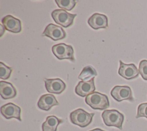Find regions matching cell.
<instances>
[{"mask_svg": "<svg viewBox=\"0 0 147 131\" xmlns=\"http://www.w3.org/2000/svg\"><path fill=\"white\" fill-rule=\"evenodd\" d=\"M85 102L94 110H106L110 106L107 96L98 92H94L87 95L85 98Z\"/></svg>", "mask_w": 147, "mask_h": 131, "instance_id": "obj_1", "label": "cell"}, {"mask_svg": "<svg viewBox=\"0 0 147 131\" xmlns=\"http://www.w3.org/2000/svg\"><path fill=\"white\" fill-rule=\"evenodd\" d=\"M105 124L107 126H115L122 129L124 115L117 110H105L102 114Z\"/></svg>", "mask_w": 147, "mask_h": 131, "instance_id": "obj_2", "label": "cell"}, {"mask_svg": "<svg viewBox=\"0 0 147 131\" xmlns=\"http://www.w3.org/2000/svg\"><path fill=\"white\" fill-rule=\"evenodd\" d=\"M94 113H89L82 108H78L70 113L71 122L81 128H85L89 125L92 121Z\"/></svg>", "mask_w": 147, "mask_h": 131, "instance_id": "obj_3", "label": "cell"}, {"mask_svg": "<svg viewBox=\"0 0 147 131\" xmlns=\"http://www.w3.org/2000/svg\"><path fill=\"white\" fill-rule=\"evenodd\" d=\"M51 16L56 23L67 28L73 24L74 18L77 14L69 13L63 9H56L52 12Z\"/></svg>", "mask_w": 147, "mask_h": 131, "instance_id": "obj_4", "label": "cell"}, {"mask_svg": "<svg viewBox=\"0 0 147 131\" xmlns=\"http://www.w3.org/2000/svg\"><path fill=\"white\" fill-rule=\"evenodd\" d=\"M52 51L53 55L59 59H68L71 61H74V51L71 45L65 43H59L52 47Z\"/></svg>", "mask_w": 147, "mask_h": 131, "instance_id": "obj_5", "label": "cell"}, {"mask_svg": "<svg viewBox=\"0 0 147 131\" xmlns=\"http://www.w3.org/2000/svg\"><path fill=\"white\" fill-rule=\"evenodd\" d=\"M110 94L117 102H121L123 100L134 101L131 89L129 86L116 85L111 89Z\"/></svg>", "mask_w": 147, "mask_h": 131, "instance_id": "obj_6", "label": "cell"}, {"mask_svg": "<svg viewBox=\"0 0 147 131\" xmlns=\"http://www.w3.org/2000/svg\"><path fill=\"white\" fill-rule=\"evenodd\" d=\"M119 68L118 74L119 76L126 80H131L137 77L139 72L134 63L126 64L119 60Z\"/></svg>", "mask_w": 147, "mask_h": 131, "instance_id": "obj_7", "label": "cell"}, {"mask_svg": "<svg viewBox=\"0 0 147 131\" xmlns=\"http://www.w3.org/2000/svg\"><path fill=\"white\" fill-rule=\"evenodd\" d=\"M42 35L56 41L64 39L66 36V33L62 27L51 23L46 27Z\"/></svg>", "mask_w": 147, "mask_h": 131, "instance_id": "obj_8", "label": "cell"}, {"mask_svg": "<svg viewBox=\"0 0 147 131\" xmlns=\"http://www.w3.org/2000/svg\"><path fill=\"white\" fill-rule=\"evenodd\" d=\"M1 113L6 119L14 118L21 121V108L13 103H8L1 106Z\"/></svg>", "mask_w": 147, "mask_h": 131, "instance_id": "obj_9", "label": "cell"}, {"mask_svg": "<svg viewBox=\"0 0 147 131\" xmlns=\"http://www.w3.org/2000/svg\"><path fill=\"white\" fill-rule=\"evenodd\" d=\"M45 87L47 91L49 93L60 94L62 93L66 88L65 83L61 79L57 78H45Z\"/></svg>", "mask_w": 147, "mask_h": 131, "instance_id": "obj_10", "label": "cell"}, {"mask_svg": "<svg viewBox=\"0 0 147 131\" xmlns=\"http://www.w3.org/2000/svg\"><path fill=\"white\" fill-rule=\"evenodd\" d=\"M2 23L5 29L13 33H19L21 31V21L11 16L7 15L2 18Z\"/></svg>", "mask_w": 147, "mask_h": 131, "instance_id": "obj_11", "label": "cell"}, {"mask_svg": "<svg viewBox=\"0 0 147 131\" xmlns=\"http://www.w3.org/2000/svg\"><path fill=\"white\" fill-rule=\"evenodd\" d=\"M95 90V87L94 85V78L88 81H79L75 89V93L82 97L87 96V95L93 93Z\"/></svg>", "mask_w": 147, "mask_h": 131, "instance_id": "obj_12", "label": "cell"}, {"mask_svg": "<svg viewBox=\"0 0 147 131\" xmlns=\"http://www.w3.org/2000/svg\"><path fill=\"white\" fill-rule=\"evenodd\" d=\"M88 25L94 29L107 28L108 27V19L106 15L95 13L88 20Z\"/></svg>", "mask_w": 147, "mask_h": 131, "instance_id": "obj_13", "label": "cell"}, {"mask_svg": "<svg viewBox=\"0 0 147 131\" xmlns=\"http://www.w3.org/2000/svg\"><path fill=\"white\" fill-rule=\"evenodd\" d=\"M59 104V103L56 100L55 96L49 93L42 95L37 102L38 107L45 111H48L53 106Z\"/></svg>", "mask_w": 147, "mask_h": 131, "instance_id": "obj_14", "label": "cell"}, {"mask_svg": "<svg viewBox=\"0 0 147 131\" xmlns=\"http://www.w3.org/2000/svg\"><path fill=\"white\" fill-rule=\"evenodd\" d=\"M0 94L3 99H9L14 98L17 95L15 87L10 83L4 81H0Z\"/></svg>", "mask_w": 147, "mask_h": 131, "instance_id": "obj_15", "label": "cell"}, {"mask_svg": "<svg viewBox=\"0 0 147 131\" xmlns=\"http://www.w3.org/2000/svg\"><path fill=\"white\" fill-rule=\"evenodd\" d=\"M63 121L55 115L48 116L45 121L42 124V131H56L57 126Z\"/></svg>", "mask_w": 147, "mask_h": 131, "instance_id": "obj_16", "label": "cell"}, {"mask_svg": "<svg viewBox=\"0 0 147 131\" xmlns=\"http://www.w3.org/2000/svg\"><path fill=\"white\" fill-rule=\"evenodd\" d=\"M97 75L96 70L91 66H85L78 76V78L83 81L91 80Z\"/></svg>", "mask_w": 147, "mask_h": 131, "instance_id": "obj_17", "label": "cell"}, {"mask_svg": "<svg viewBox=\"0 0 147 131\" xmlns=\"http://www.w3.org/2000/svg\"><path fill=\"white\" fill-rule=\"evenodd\" d=\"M57 6L67 10H71L76 5V1L74 0H55Z\"/></svg>", "mask_w": 147, "mask_h": 131, "instance_id": "obj_18", "label": "cell"}, {"mask_svg": "<svg viewBox=\"0 0 147 131\" xmlns=\"http://www.w3.org/2000/svg\"><path fill=\"white\" fill-rule=\"evenodd\" d=\"M12 68L7 66L3 62H0V78L3 80L8 79L12 72Z\"/></svg>", "mask_w": 147, "mask_h": 131, "instance_id": "obj_19", "label": "cell"}, {"mask_svg": "<svg viewBox=\"0 0 147 131\" xmlns=\"http://www.w3.org/2000/svg\"><path fill=\"white\" fill-rule=\"evenodd\" d=\"M138 72L142 78L147 81V60L144 59L140 61L139 63Z\"/></svg>", "mask_w": 147, "mask_h": 131, "instance_id": "obj_20", "label": "cell"}, {"mask_svg": "<svg viewBox=\"0 0 147 131\" xmlns=\"http://www.w3.org/2000/svg\"><path fill=\"white\" fill-rule=\"evenodd\" d=\"M140 117H145L147 118V103L140 104L137 108V114L136 118Z\"/></svg>", "mask_w": 147, "mask_h": 131, "instance_id": "obj_21", "label": "cell"}, {"mask_svg": "<svg viewBox=\"0 0 147 131\" xmlns=\"http://www.w3.org/2000/svg\"><path fill=\"white\" fill-rule=\"evenodd\" d=\"M0 27H1V31H0V36H2L3 35V34L4 33V32H5V28L4 27V26H3L2 24H0Z\"/></svg>", "mask_w": 147, "mask_h": 131, "instance_id": "obj_22", "label": "cell"}, {"mask_svg": "<svg viewBox=\"0 0 147 131\" xmlns=\"http://www.w3.org/2000/svg\"><path fill=\"white\" fill-rule=\"evenodd\" d=\"M89 131H105V130H102L99 128H96V129H92V130H90Z\"/></svg>", "mask_w": 147, "mask_h": 131, "instance_id": "obj_23", "label": "cell"}]
</instances>
